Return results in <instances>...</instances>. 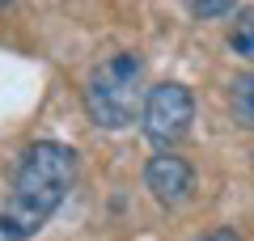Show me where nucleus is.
Segmentation results:
<instances>
[{"instance_id": "obj_1", "label": "nucleus", "mask_w": 254, "mask_h": 241, "mask_svg": "<svg viewBox=\"0 0 254 241\" xmlns=\"http://www.w3.org/2000/svg\"><path fill=\"white\" fill-rule=\"evenodd\" d=\"M76 186V152L60 140H34L13 165L0 199V241H30Z\"/></svg>"}, {"instance_id": "obj_2", "label": "nucleus", "mask_w": 254, "mask_h": 241, "mask_svg": "<svg viewBox=\"0 0 254 241\" xmlns=\"http://www.w3.org/2000/svg\"><path fill=\"white\" fill-rule=\"evenodd\" d=\"M144 76H148V68H144L140 51H115L102 63H93L89 76H85V89H81L89 123L102 127V131L131 127L136 115L144 110V98H148Z\"/></svg>"}, {"instance_id": "obj_3", "label": "nucleus", "mask_w": 254, "mask_h": 241, "mask_svg": "<svg viewBox=\"0 0 254 241\" xmlns=\"http://www.w3.org/2000/svg\"><path fill=\"white\" fill-rule=\"evenodd\" d=\"M190 123H195V98L182 80H157L148 85L144 110H140V131L148 135V144L157 148H174L178 140H187Z\"/></svg>"}, {"instance_id": "obj_4", "label": "nucleus", "mask_w": 254, "mask_h": 241, "mask_svg": "<svg viewBox=\"0 0 254 241\" xmlns=\"http://www.w3.org/2000/svg\"><path fill=\"white\" fill-rule=\"evenodd\" d=\"M144 190L161 207H182L190 199V190H195V170H190V161L178 157L174 148L148 157V165H144Z\"/></svg>"}, {"instance_id": "obj_5", "label": "nucleus", "mask_w": 254, "mask_h": 241, "mask_svg": "<svg viewBox=\"0 0 254 241\" xmlns=\"http://www.w3.org/2000/svg\"><path fill=\"white\" fill-rule=\"evenodd\" d=\"M229 51L237 60L254 63V4L250 9H237V17L229 21Z\"/></svg>"}, {"instance_id": "obj_6", "label": "nucleus", "mask_w": 254, "mask_h": 241, "mask_svg": "<svg viewBox=\"0 0 254 241\" xmlns=\"http://www.w3.org/2000/svg\"><path fill=\"white\" fill-rule=\"evenodd\" d=\"M233 123L254 131V72L233 80Z\"/></svg>"}, {"instance_id": "obj_7", "label": "nucleus", "mask_w": 254, "mask_h": 241, "mask_svg": "<svg viewBox=\"0 0 254 241\" xmlns=\"http://www.w3.org/2000/svg\"><path fill=\"white\" fill-rule=\"evenodd\" d=\"M237 9V0H190V13L199 21H212V17H225V13Z\"/></svg>"}, {"instance_id": "obj_8", "label": "nucleus", "mask_w": 254, "mask_h": 241, "mask_svg": "<svg viewBox=\"0 0 254 241\" xmlns=\"http://www.w3.org/2000/svg\"><path fill=\"white\" fill-rule=\"evenodd\" d=\"M195 241H242V233L229 229V224H220V229H208L203 237H195Z\"/></svg>"}, {"instance_id": "obj_9", "label": "nucleus", "mask_w": 254, "mask_h": 241, "mask_svg": "<svg viewBox=\"0 0 254 241\" xmlns=\"http://www.w3.org/2000/svg\"><path fill=\"white\" fill-rule=\"evenodd\" d=\"M9 4H13V0H0V9H9Z\"/></svg>"}]
</instances>
